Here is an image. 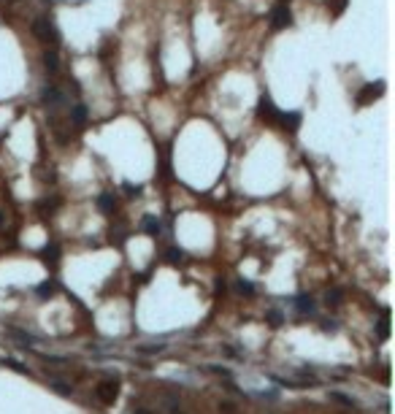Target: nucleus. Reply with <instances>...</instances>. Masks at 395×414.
Instances as JSON below:
<instances>
[{
	"instance_id": "nucleus-1",
	"label": "nucleus",
	"mask_w": 395,
	"mask_h": 414,
	"mask_svg": "<svg viewBox=\"0 0 395 414\" xmlns=\"http://www.w3.org/2000/svg\"><path fill=\"white\" fill-rule=\"evenodd\" d=\"M33 36H36L38 41H44V44H52V46L60 44V33L55 28V22L46 19V17H38L36 22H33Z\"/></svg>"
},
{
	"instance_id": "nucleus-2",
	"label": "nucleus",
	"mask_w": 395,
	"mask_h": 414,
	"mask_svg": "<svg viewBox=\"0 0 395 414\" xmlns=\"http://www.w3.org/2000/svg\"><path fill=\"white\" fill-rule=\"evenodd\" d=\"M119 395V382L117 379H100L98 387H95V398L100 400L103 406H111Z\"/></svg>"
},
{
	"instance_id": "nucleus-3",
	"label": "nucleus",
	"mask_w": 395,
	"mask_h": 414,
	"mask_svg": "<svg viewBox=\"0 0 395 414\" xmlns=\"http://www.w3.org/2000/svg\"><path fill=\"white\" fill-rule=\"evenodd\" d=\"M290 25H292L290 9H287L284 3H276V6H273V11H271V28L273 30H284V28H290Z\"/></svg>"
},
{
	"instance_id": "nucleus-4",
	"label": "nucleus",
	"mask_w": 395,
	"mask_h": 414,
	"mask_svg": "<svg viewBox=\"0 0 395 414\" xmlns=\"http://www.w3.org/2000/svg\"><path fill=\"white\" fill-rule=\"evenodd\" d=\"M381 92H384V82H373V84H365L363 90L357 92V106H368L371 100H376V98H381Z\"/></svg>"
},
{
	"instance_id": "nucleus-5",
	"label": "nucleus",
	"mask_w": 395,
	"mask_h": 414,
	"mask_svg": "<svg viewBox=\"0 0 395 414\" xmlns=\"http://www.w3.org/2000/svg\"><path fill=\"white\" fill-rule=\"evenodd\" d=\"M41 103L44 106H49V109H57V106H63L65 103V95H63V90L60 87H41Z\"/></svg>"
},
{
	"instance_id": "nucleus-6",
	"label": "nucleus",
	"mask_w": 395,
	"mask_h": 414,
	"mask_svg": "<svg viewBox=\"0 0 395 414\" xmlns=\"http://www.w3.org/2000/svg\"><path fill=\"white\" fill-rule=\"evenodd\" d=\"M257 111H260V117L265 119V122H276L279 119V109H276V103L271 100V95H260V103H257Z\"/></svg>"
},
{
	"instance_id": "nucleus-7",
	"label": "nucleus",
	"mask_w": 395,
	"mask_h": 414,
	"mask_svg": "<svg viewBox=\"0 0 395 414\" xmlns=\"http://www.w3.org/2000/svg\"><path fill=\"white\" fill-rule=\"evenodd\" d=\"M276 122L282 125L287 133H298L300 122H303V117H300V111H287V114H282V111H279V119H276Z\"/></svg>"
},
{
	"instance_id": "nucleus-8",
	"label": "nucleus",
	"mask_w": 395,
	"mask_h": 414,
	"mask_svg": "<svg viewBox=\"0 0 395 414\" xmlns=\"http://www.w3.org/2000/svg\"><path fill=\"white\" fill-rule=\"evenodd\" d=\"M44 68H46V73H57L60 71V57H57L55 49L44 52Z\"/></svg>"
},
{
	"instance_id": "nucleus-9",
	"label": "nucleus",
	"mask_w": 395,
	"mask_h": 414,
	"mask_svg": "<svg viewBox=\"0 0 395 414\" xmlns=\"http://www.w3.org/2000/svg\"><path fill=\"white\" fill-rule=\"evenodd\" d=\"M98 203H100V211H103V214L117 211V198H114V192H103V195L98 198Z\"/></svg>"
},
{
	"instance_id": "nucleus-10",
	"label": "nucleus",
	"mask_w": 395,
	"mask_h": 414,
	"mask_svg": "<svg viewBox=\"0 0 395 414\" xmlns=\"http://www.w3.org/2000/svg\"><path fill=\"white\" fill-rule=\"evenodd\" d=\"M71 122L73 125H84L87 122V106L84 103H76V106H71Z\"/></svg>"
},
{
	"instance_id": "nucleus-11",
	"label": "nucleus",
	"mask_w": 395,
	"mask_h": 414,
	"mask_svg": "<svg viewBox=\"0 0 395 414\" xmlns=\"http://www.w3.org/2000/svg\"><path fill=\"white\" fill-rule=\"evenodd\" d=\"M144 230L149 233V236H160V230H163V228H160V219L152 217V214H146L144 217Z\"/></svg>"
},
{
	"instance_id": "nucleus-12",
	"label": "nucleus",
	"mask_w": 395,
	"mask_h": 414,
	"mask_svg": "<svg viewBox=\"0 0 395 414\" xmlns=\"http://www.w3.org/2000/svg\"><path fill=\"white\" fill-rule=\"evenodd\" d=\"M376 333H379V338H381V341H384V338L390 336V314H387V309H384V314H381L379 325H376Z\"/></svg>"
},
{
	"instance_id": "nucleus-13",
	"label": "nucleus",
	"mask_w": 395,
	"mask_h": 414,
	"mask_svg": "<svg viewBox=\"0 0 395 414\" xmlns=\"http://www.w3.org/2000/svg\"><path fill=\"white\" fill-rule=\"evenodd\" d=\"M41 257L46 260V263H52V265H55L57 260H60V246H57V244H49V246H46V249L41 252Z\"/></svg>"
},
{
	"instance_id": "nucleus-14",
	"label": "nucleus",
	"mask_w": 395,
	"mask_h": 414,
	"mask_svg": "<svg viewBox=\"0 0 395 414\" xmlns=\"http://www.w3.org/2000/svg\"><path fill=\"white\" fill-rule=\"evenodd\" d=\"M236 292H238V295L249 298V295H254V284L249 282V279H238V282H236Z\"/></svg>"
},
{
	"instance_id": "nucleus-15",
	"label": "nucleus",
	"mask_w": 395,
	"mask_h": 414,
	"mask_svg": "<svg viewBox=\"0 0 395 414\" xmlns=\"http://www.w3.org/2000/svg\"><path fill=\"white\" fill-rule=\"evenodd\" d=\"M38 298H49V295H55L57 292V282H44V284H38Z\"/></svg>"
},
{
	"instance_id": "nucleus-16",
	"label": "nucleus",
	"mask_w": 395,
	"mask_h": 414,
	"mask_svg": "<svg viewBox=\"0 0 395 414\" xmlns=\"http://www.w3.org/2000/svg\"><path fill=\"white\" fill-rule=\"evenodd\" d=\"M295 306L300 311H303V314H309V311H314V300L309 298V295H298L295 298Z\"/></svg>"
},
{
	"instance_id": "nucleus-17",
	"label": "nucleus",
	"mask_w": 395,
	"mask_h": 414,
	"mask_svg": "<svg viewBox=\"0 0 395 414\" xmlns=\"http://www.w3.org/2000/svg\"><path fill=\"white\" fill-rule=\"evenodd\" d=\"M165 260H168V263H182V260H184V252L179 249V246H171V249L165 252Z\"/></svg>"
},
{
	"instance_id": "nucleus-18",
	"label": "nucleus",
	"mask_w": 395,
	"mask_h": 414,
	"mask_svg": "<svg viewBox=\"0 0 395 414\" xmlns=\"http://www.w3.org/2000/svg\"><path fill=\"white\" fill-rule=\"evenodd\" d=\"M325 300H327V306H338V303H344V290H330Z\"/></svg>"
},
{
	"instance_id": "nucleus-19",
	"label": "nucleus",
	"mask_w": 395,
	"mask_h": 414,
	"mask_svg": "<svg viewBox=\"0 0 395 414\" xmlns=\"http://www.w3.org/2000/svg\"><path fill=\"white\" fill-rule=\"evenodd\" d=\"M265 319H268V322L273 325V328H276V325H282L284 322V317H282V311H276V309H271L268 314H265Z\"/></svg>"
},
{
	"instance_id": "nucleus-20",
	"label": "nucleus",
	"mask_w": 395,
	"mask_h": 414,
	"mask_svg": "<svg viewBox=\"0 0 395 414\" xmlns=\"http://www.w3.org/2000/svg\"><path fill=\"white\" fill-rule=\"evenodd\" d=\"M330 398H333V400H338L341 406H354V400H352L349 395H344V392H330Z\"/></svg>"
},
{
	"instance_id": "nucleus-21",
	"label": "nucleus",
	"mask_w": 395,
	"mask_h": 414,
	"mask_svg": "<svg viewBox=\"0 0 395 414\" xmlns=\"http://www.w3.org/2000/svg\"><path fill=\"white\" fill-rule=\"evenodd\" d=\"M3 365H9V368H14L19 373H28V365H22V363H17V360H0Z\"/></svg>"
},
{
	"instance_id": "nucleus-22",
	"label": "nucleus",
	"mask_w": 395,
	"mask_h": 414,
	"mask_svg": "<svg viewBox=\"0 0 395 414\" xmlns=\"http://www.w3.org/2000/svg\"><path fill=\"white\" fill-rule=\"evenodd\" d=\"M52 387H55L57 392H65V395H71V384H63V382H52Z\"/></svg>"
},
{
	"instance_id": "nucleus-23",
	"label": "nucleus",
	"mask_w": 395,
	"mask_h": 414,
	"mask_svg": "<svg viewBox=\"0 0 395 414\" xmlns=\"http://www.w3.org/2000/svg\"><path fill=\"white\" fill-rule=\"evenodd\" d=\"M163 344H149V346H138V352H160Z\"/></svg>"
},
{
	"instance_id": "nucleus-24",
	"label": "nucleus",
	"mask_w": 395,
	"mask_h": 414,
	"mask_svg": "<svg viewBox=\"0 0 395 414\" xmlns=\"http://www.w3.org/2000/svg\"><path fill=\"white\" fill-rule=\"evenodd\" d=\"M125 192H127V195H138V192H141V187H133V184H125Z\"/></svg>"
},
{
	"instance_id": "nucleus-25",
	"label": "nucleus",
	"mask_w": 395,
	"mask_h": 414,
	"mask_svg": "<svg viewBox=\"0 0 395 414\" xmlns=\"http://www.w3.org/2000/svg\"><path fill=\"white\" fill-rule=\"evenodd\" d=\"M209 368L217 371V373H222V376H230V371H227V368H219V365H209Z\"/></svg>"
},
{
	"instance_id": "nucleus-26",
	"label": "nucleus",
	"mask_w": 395,
	"mask_h": 414,
	"mask_svg": "<svg viewBox=\"0 0 395 414\" xmlns=\"http://www.w3.org/2000/svg\"><path fill=\"white\" fill-rule=\"evenodd\" d=\"M136 414H149V411H146V409H136Z\"/></svg>"
},
{
	"instance_id": "nucleus-27",
	"label": "nucleus",
	"mask_w": 395,
	"mask_h": 414,
	"mask_svg": "<svg viewBox=\"0 0 395 414\" xmlns=\"http://www.w3.org/2000/svg\"><path fill=\"white\" fill-rule=\"evenodd\" d=\"M3 219H6V217H3V214H0V225H3Z\"/></svg>"
}]
</instances>
